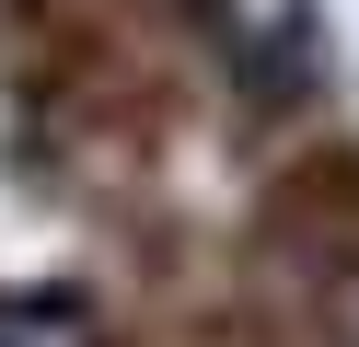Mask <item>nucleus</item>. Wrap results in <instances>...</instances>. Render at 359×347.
<instances>
[{
    "instance_id": "1",
    "label": "nucleus",
    "mask_w": 359,
    "mask_h": 347,
    "mask_svg": "<svg viewBox=\"0 0 359 347\" xmlns=\"http://www.w3.org/2000/svg\"><path fill=\"white\" fill-rule=\"evenodd\" d=\"M186 23L255 104H290V93L325 81V12L313 0H186Z\"/></svg>"
},
{
    "instance_id": "2",
    "label": "nucleus",
    "mask_w": 359,
    "mask_h": 347,
    "mask_svg": "<svg viewBox=\"0 0 359 347\" xmlns=\"http://www.w3.org/2000/svg\"><path fill=\"white\" fill-rule=\"evenodd\" d=\"M0 347H104V336H93V313H81V301H58V290H12V301H0Z\"/></svg>"
}]
</instances>
